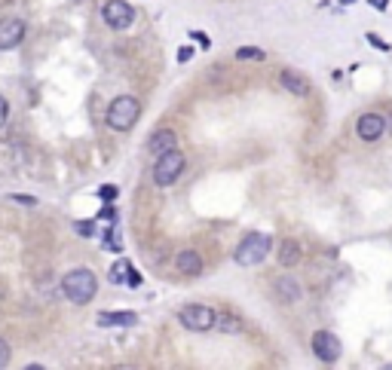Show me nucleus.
Here are the masks:
<instances>
[{
	"label": "nucleus",
	"instance_id": "412c9836",
	"mask_svg": "<svg viewBox=\"0 0 392 370\" xmlns=\"http://www.w3.org/2000/svg\"><path fill=\"white\" fill-rule=\"evenodd\" d=\"M6 116H10V104H6V98H3V95H0V129H3Z\"/></svg>",
	"mask_w": 392,
	"mask_h": 370
},
{
	"label": "nucleus",
	"instance_id": "f8f14e48",
	"mask_svg": "<svg viewBox=\"0 0 392 370\" xmlns=\"http://www.w3.org/2000/svg\"><path fill=\"white\" fill-rule=\"evenodd\" d=\"M175 269H178L181 275H199L202 273V257L196 254V251H181V254L175 257Z\"/></svg>",
	"mask_w": 392,
	"mask_h": 370
},
{
	"label": "nucleus",
	"instance_id": "9d476101",
	"mask_svg": "<svg viewBox=\"0 0 392 370\" xmlns=\"http://www.w3.org/2000/svg\"><path fill=\"white\" fill-rule=\"evenodd\" d=\"M150 153L154 156H160V153H166V150H175L178 147V135H175L172 129H160V132H154L150 135Z\"/></svg>",
	"mask_w": 392,
	"mask_h": 370
},
{
	"label": "nucleus",
	"instance_id": "393cba45",
	"mask_svg": "<svg viewBox=\"0 0 392 370\" xmlns=\"http://www.w3.org/2000/svg\"><path fill=\"white\" fill-rule=\"evenodd\" d=\"M98 217H104V221H117V211L108 206V208H101V214H98Z\"/></svg>",
	"mask_w": 392,
	"mask_h": 370
},
{
	"label": "nucleus",
	"instance_id": "aec40b11",
	"mask_svg": "<svg viewBox=\"0 0 392 370\" xmlns=\"http://www.w3.org/2000/svg\"><path fill=\"white\" fill-rule=\"evenodd\" d=\"M221 330H239V321L230 319V315H224V319H221Z\"/></svg>",
	"mask_w": 392,
	"mask_h": 370
},
{
	"label": "nucleus",
	"instance_id": "cd10ccee",
	"mask_svg": "<svg viewBox=\"0 0 392 370\" xmlns=\"http://www.w3.org/2000/svg\"><path fill=\"white\" fill-rule=\"evenodd\" d=\"M368 3H374L377 10H387V6H389V0H368Z\"/></svg>",
	"mask_w": 392,
	"mask_h": 370
},
{
	"label": "nucleus",
	"instance_id": "c85d7f7f",
	"mask_svg": "<svg viewBox=\"0 0 392 370\" xmlns=\"http://www.w3.org/2000/svg\"><path fill=\"white\" fill-rule=\"evenodd\" d=\"M341 3H352V0H341Z\"/></svg>",
	"mask_w": 392,
	"mask_h": 370
},
{
	"label": "nucleus",
	"instance_id": "7ed1b4c3",
	"mask_svg": "<svg viewBox=\"0 0 392 370\" xmlns=\"http://www.w3.org/2000/svg\"><path fill=\"white\" fill-rule=\"evenodd\" d=\"M270 248H273V239L270 236H264V233H248L243 242H239V248H236V263L239 267H258L260 260H267V254H270Z\"/></svg>",
	"mask_w": 392,
	"mask_h": 370
},
{
	"label": "nucleus",
	"instance_id": "f3484780",
	"mask_svg": "<svg viewBox=\"0 0 392 370\" xmlns=\"http://www.w3.org/2000/svg\"><path fill=\"white\" fill-rule=\"evenodd\" d=\"M117 193H120V190H117L114 184H104V187L98 190V196H101L104 202H114V199H117Z\"/></svg>",
	"mask_w": 392,
	"mask_h": 370
},
{
	"label": "nucleus",
	"instance_id": "f03ea898",
	"mask_svg": "<svg viewBox=\"0 0 392 370\" xmlns=\"http://www.w3.org/2000/svg\"><path fill=\"white\" fill-rule=\"evenodd\" d=\"M138 116H141V104L135 101L132 95L114 98L110 108H108V125L114 132H129L135 123H138Z\"/></svg>",
	"mask_w": 392,
	"mask_h": 370
},
{
	"label": "nucleus",
	"instance_id": "0eeeda50",
	"mask_svg": "<svg viewBox=\"0 0 392 370\" xmlns=\"http://www.w3.org/2000/svg\"><path fill=\"white\" fill-rule=\"evenodd\" d=\"M313 352H316L319 361H325V365H334V361L341 358L343 346H341V340H337L331 330H319V334L313 336Z\"/></svg>",
	"mask_w": 392,
	"mask_h": 370
},
{
	"label": "nucleus",
	"instance_id": "dca6fc26",
	"mask_svg": "<svg viewBox=\"0 0 392 370\" xmlns=\"http://www.w3.org/2000/svg\"><path fill=\"white\" fill-rule=\"evenodd\" d=\"M129 273H132V263H129V260H117L114 267H110V282H114V285H126Z\"/></svg>",
	"mask_w": 392,
	"mask_h": 370
},
{
	"label": "nucleus",
	"instance_id": "4468645a",
	"mask_svg": "<svg viewBox=\"0 0 392 370\" xmlns=\"http://www.w3.org/2000/svg\"><path fill=\"white\" fill-rule=\"evenodd\" d=\"M276 294H279V300L294 303V300H300V285L294 279H279L276 282Z\"/></svg>",
	"mask_w": 392,
	"mask_h": 370
},
{
	"label": "nucleus",
	"instance_id": "2eb2a0df",
	"mask_svg": "<svg viewBox=\"0 0 392 370\" xmlns=\"http://www.w3.org/2000/svg\"><path fill=\"white\" fill-rule=\"evenodd\" d=\"M297 260H300V245L294 239H285L282 248H279V263L282 267H294Z\"/></svg>",
	"mask_w": 392,
	"mask_h": 370
},
{
	"label": "nucleus",
	"instance_id": "f257e3e1",
	"mask_svg": "<svg viewBox=\"0 0 392 370\" xmlns=\"http://www.w3.org/2000/svg\"><path fill=\"white\" fill-rule=\"evenodd\" d=\"M62 291H64V297H68L71 303L86 306V303L95 297V291H98V279H95L93 269H71V273L62 279Z\"/></svg>",
	"mask_w": 392,
	"mask_h": 370
},
{
	"label": "nucleus",
	"instance_id": "a878e982",
	"mask_svg": "<svg viewBox=\"0 0 392 370\" xmlns=\"http://www.w3.org/2000/svg\"><path fill=\"white\" fill-rule=\"evenodd\" d=\"M126 282H129V285H132V288H138V285H141V275H138V273H135V269H132V273H129V279H126Z\"/></svg>",
	"mask_w": 392,
	"mask_h": 370
},
{
	"label": "nucleus",
	"instance_id": "6e6552de",
	"mask_svg": "<svg viewBox=\"0 0 392 370\" xmlns=\"http://www.w3.org/2000/svg\"><path fill=\"white\" fill-rule=\"evenodd\" d=\"M25 40V22L22 18H0V52L16 49Z\"/></svg>",
	"mask_w": 392,
	"mask_h": 370
},
{
	"label": "nucleus",
	"instance_id": "20e7f679",
	"mask_svg": "<svg viewBox=\"0 0 392 370\" xmlns=\"http://www.w3.org/2000/svg\"><path fill=\"white\" fill-rule=\"evenodd\" d=\"M184 153H178V150H166V153L156 156V165H154V184L156 187H172L175 181L181 177V171H184Z\"/></svg>",
	"mask_w": 392,
	"mask_h": 370
},
{
	"label": "nucleus",
	"instance_id": "423d86ee",
	"mask_svg": "<svg viewBox=\"0 0 392 370\" xmlns=\"http://www.w3.org/2000/svg\"><path fill=\"white\" fill-rule=\"evenodd\" d=\"M101 18L108 28L114 31H126L129 25L135 22V10L126 3V0H108V3L101 6Z\"/></svg>",
	"mask_w": 392,
	"mask_h": 370
},
{
	"label": "nucleus",
	"instance_id": "a211bd4d",
	"mask_svg": "<svg viewBox=\"0 0 392 370\" xmlns=\"http://www.w3.org/2000/svg\"><path fill=\"white\" fill-rule=\"evenodd\" d=\"M10 358H12V352H10V343H6V340H0V370H3L6 365H10Z\"/></svg>",
	"mask_w": 392,
	"mask_h": 370
},
{
	"label": "nucleus",
	"instance_id": "6ab92c4d",
	"mask_svg": "<svg viewBox=\"0 0 392 370\" xmlns=\"http://www.w3.org/2000/svg\"><path fill=\"white\" fill-rule=\"evenodd\" d=\"M236 58H258V62H260V58H264V52H260V49H248V46H243V49H236Z\"/></svg>",
	"mask_w": 392,
	"mask_h": 370
},
{
	"label": "nucleus",
	"instance_id": "39448f33",
	"mask_svg": "<svg viewBox=\"0 0 392 370\" xmlns=\"http://www.w3.org/2000/svg\"><path fill=\"white\" fill-rule=\"evenodd\" d=\"M178 321L187 330H212L218 325V315H215V309L206 306V303H187L178 312Z\"/></svg>",
	"mask_w": 392,
	"mask_h": 370
},
{
	"label": "nucleus",
	"instance_id": "bb28decb",
	"mask_svg": "<svg viewBox=\"0 0 392 370\" xmlns=\"http://www.w3.org/2000/svg\"><path fill=\"white\" fill-rule=\"evenodd\" d=\"M191 56H193V49H191V46H184V49L178 52V58H181V62H191Z\"/></svg>",
	"mask_w": 392,
	"mask_h": 370
},
{
	"label": "nucleus",
	"instance_id": "4be33fe9",
	"mask_svg": "<svg viewBox=\"0 0 392 370\" xmlns=\"http://www.w3.org/2000/svg\"><path fill=\"white\" fill-rule=\"evenodd\" d=\"M77 233H80V236H93L95 227H93V223H86V221H80V223H77Z\"/></svg>",
	"mask_w": 392,
	"mask_h": 370
},
{
	"label": "nucleus",
	"instance_id": "ddd939ff",
	"mask_svg": "<svg viewBox=\"0 0 392 370\" xmlns=\"http://www.w3.org/2000/svg\"><path fill=\"white\" fill-rule=\"evenodd\" d=\"M138 321V315L135 312H101L98 315V325L101 328H129Z\"/></svg>",
	"mask_w": 392,
	"mask_h": 370
},
{
	"label": "nucleus",
	"instance_id": "9b49d317",
	"mask_svg": "<svg viewBox=\"0 0 392 370\" xmlns=\"http://www.w3.org/2000/svg\"><path fill=\"white\" fill-rule=\"evenodd\" d=\"M279 83H282L285 92H291V95H297V98L310 95V83H306V77L294 74V71H282V74H279Z\"/></svg>",
	"mask_w": 392,
	"mask_h": 370
},
{
	"label": "nucleus",
	"instance_id": "5701e85b",
	"mask_svg": "<svg viewBox=\"0 0 392 370\" xmlns=\"http://www.w3.org/2000/svg\"><path fill=\"white\" fill-rule=\"evenodd\" d=\"M368 43H374L377 49H383V52L389 49V43H383V40H380V37H377V34H368Z\"/></svg>",
	"mask_w": 392,
	"mask_h": 370
},
{
	"label": "nucleus",
	"instance_id": "1a4fd4ad",
	"mask_svg": "<svg viewBox=\"0 0 392 370\" xmlns=\"http://www.w3.org/2000/svg\"><path fill=\"white\" fill-rule=\"evenodd\" d=\"M383 129H387V120H383L380 114H362L356 123V135L362 138V141H377V138L383 135Z\"/></svg>",
	"mask_w": 392,
	"mask_h": 370
},
{
	"label": "nucleus",
	"instance_id": "b1692460",
	"mask_svg": "<svg viewBox=\"0 0 392 370\" xmlns=\"http://www.w3.org/2000/svg\"><path fill=\"white\" fill-rule=\"evenodd\" d=\"M193 40H199L202 49H208V46H212V43H208V37H206V34H199V31H193Z\"/></svg>",
	"mask_w": 392,
	"mask_h": 370
}]
</instances>
